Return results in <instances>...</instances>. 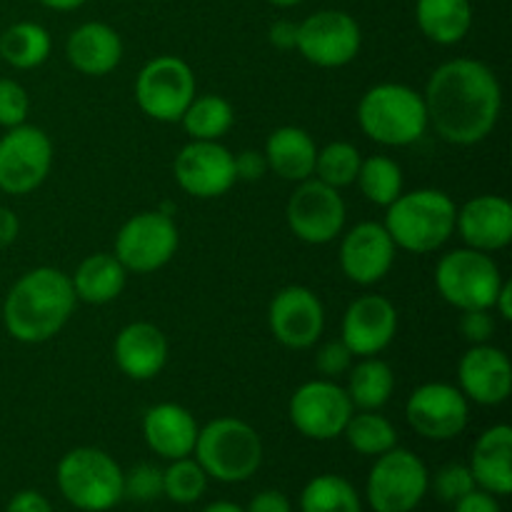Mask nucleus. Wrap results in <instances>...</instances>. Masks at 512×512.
Listing matches in <instances>:
<instances>
[{
  "label": "nucleus",
  "instance_id": "f257e3e1",
  "mask_svg": "<svg viewBox=\"0 0 512 512\" xmlns=\"http://www.w3.org/2000/svg\"><path fill=\"white\" fill-rule=\"evenodd\" d=\"M428 125L450 145H478L503 113V88L483 60L453 58L438 65L425 85Z\"/></svg>",
  "mask_w": 512,
  "mask_h": 512
},
{
  "label": "nucleus",
  "instance_id": "f03ea898",
  "mask_svg": "<svg viewBox=\"0 0 512 512\" xmlns=\"http://www.w3.org/2000/svg\"><path fill=\"white\" fill-rule=\"evenodd\" d=\"M75 290L70 275L58 268H35L20 275L3 303V325L18 343H45L55 338L73 315Z\"/></svg>",
  "mask_w": 512,
  "mask_h": 512
},
{
  "label": "nucleus",
  "instance_id": "7ed1b4c3",
  "mask_svg": "<svg viewBox=\"0 0 512 512\" xmlns=\"http://www.w3.org/2000/svg\"><path fill=\"white\" fill-rule=\"evenodd\" d=\"M385 213V230L393 238L395 248L425 255L443 248L455 233L458 205L448 193L435 188L400 193Z\"/></svg>",
  "mask_w": 512,
  "mask_h": 512
},
{
  "label": "nucleus",
  "instance_id": "20e7f679",
  "mask_svg": "<svg viewBox=\"0 0 512 512\" xmlns=\"http://www.w3.org/2000/svg\"><path fill=\"white\" fill-rule=\"evenodd\" d=\"M358 125L373 143L405 148L428 133L423 93L403 83H378L358 103Z\"/></svg>",
  "mask_w": 512,
  "mask_h": 512
},
{
  "label": "nucleus",
  "instance_id": "39448f33",
  "mask_svg": "<svg viewBox=\"0 0 512 512\" xmlns=\"http://www.w3.org/2000/svg\"><path fill=\"white\" fill-rule=\"evenodd\" d=\"M193 455L208 478L245 483L263 463V440L245 420L215 418L198 430Z\"/></svg>",
  "mask_w": 512,
  "mask_h": 512
},
{
  "label": "nucleus",
  "instance_id": "423d86ee",
  "mask_svg": "<svg viewBox=\"0 0 512 512\" xmlns=\"http://www.w3.org/2000/svg\"><path fill=\"white\" fill-rule=\"evenodd\" d=\"M58 490L73 508L108 512L123 500V468L98 448H73L55 470Z\"/></svg>",
  "mask_w": 512,
  "mask_h": 512
},
{
  "label": "nucleus",
  "instance_id": "0eeeda50",
  "mask_svg": "<svg viewBox=\"0 0 512 512\" xmlns=\"http://www.w3.org/2000/svg\"><path fill=\"white\" fill-rule=\"evenodd\" d=\"M503 285L498 263L490 253L458 248L443 255L435 268V288L448 305L463 310H493L495 295Z\"/></svg>",
  "mask_w": 512,
  "mask_h": 512
},
{
  "label": "nucleus",
  "instance_id": "6e6552de",
  "mask_svg": "<svg viewBox=\"0 0 512 512\" xmlns=\"http://www.w3.org/2000/svg\"><path fill=\"white\" fill-rule=\"evenodd\" d=\"M430 488V473L423 460L410 450L395 445L378 455L368 475L370 508L375 512H413L423 503Z\"/></svg>",
  "mask_w": 512,
  "mask_h": 512
},
{
  "label": "nucleus",
  "instance_id": "1a4fd4ad",
  "mask_svg": "<svg viewBox=\"0 0 512 512\" xmlns=\"http://www.w3.org/2000/svg\"><path fill=\"white\" fill-rule=\"evenodd\" d=\"M193 98L195 73L178 55H158L148 60L135 78L138 108L158 123H180Z\"/></svg>",
  "mask_w": 512,
  "mask_h": 512
},
{
  "label": "nucleus",
  "instance_id": "9d476101",
  "mask_svg": "<svg viewBox=\"0 0 512 512\" xmlns=\"http://www.w3.org/2000/svg\"><path fill=\"white\" fill-rule=\"evenodd\" d=\"M178 225L163 210H143L120 225L115 235V258L128 273H155L178 253Z\"/></svg>",
  "mask_w": 512,
  "mask_h": 512
},
{
  "label": "nucleus",
  "instance_id": "9b49d317",
  "mask_svg": "<svg viewBox=\"0 0 512 512\" xmlns=\"http://www.w3.org/2000/svg\"><path fill=\"white\" fill-rule=\"evenodd\" d=\"M53 165V143L38 125H15L0 138V190L28 195L43 185Z\"/></svg>",
  "mask_w": 512,
  "mask_h": 512
},
{
  "label": "nucleus",
  "instance_id": "f8f14e48",
  "mask_svg": "<svg viewBox=\"0 0 512 512\" xmlns=\"http://www.w3.org/2000/svg\"><path fill=\"white\" fill-rule=\"evenodd\" d=\"M363 45L358 20L345 10H318L298 23L295 50L318 68H343L353 63Z\"/></svg>",
  "mask_w": 512,
  "mask_h": 512
},
{
  "label": "nucleus",
  "instance_id": "ddd939ff",
  "mask_svg": "<svg viewBox=\"0 0 512 512\" xmlns=\"http://www.w3.org/2000/svg\"><path fill=\"white\" fill-rule=\"evenodd\" d=\"M288 228L308 245L333 243L345 228V200L340 190L323 180L308 178L298 183L285 208Z\"/></svg>",
  "mask_w": 512,
  "mask_h": 512
},
{
  "label": "nucleus",
  "instance_id": "4468645a",
  "mask_svg": "<svg viewBox=\"0 0 512 512\" xmlns=\"http://www.w3.org/2000/svg\"><path fill=\"white\" fill-rule=\"evenodd\" d=\"M353 415L345 388L333 380H308L290 398V423L310 440H335Z\"/></svg>",
  "mask_w": 512,
  "mask_h": 512
},
{
  "label": "nucleus",
  "instance_id": "2eb2a0df",
  "mask_svg": "<svg viewBox=\"0 0 512 512\" xmlns=\"http://www.w3.org/2000/svg\"><path fill=\"white\" fill-rule=\"evenodd\" d=\"M405 418L420 438L453 440L468 428L470 403L455 385L425 383L405 403Z\"/></svg>",
  "mask_w": 512,
  "mask_h": 512
},
{
  "label": "nucleus",
  "instance_id": "dca6fc26",
  "mask_svg": "<svg viewBox=\"0 0 512 512\" xmlns=\"http://www.w3.org/2000/svg\"><path fill=\"white\" fill-rule=\"evenodd\" d=\"M173 175L180 188L200 200L220 198L235 180L233 153L220 140H190L175 155Z\"/></svg>",
  "mask_w": 512,
  "mask_h": 512
},
{
  "label": "nucleus",
  "instance_id": "f3484780",
  "mask_svg": "<svg viewBox=\"0 0 512 512\" xmlns=\"http://www.w3.org/2000/svg\"><path fill=\"white\" fill-rule=\"evenodd\" d=\"M268 325L273 338L290 350H308L325 330V308L305 285H288L270 300Z\"/></svg>",
  "mask_w": 512,
  "mask_h": 512
},
{
  "label": "nucleus",
  "instance_id": "a211bd4d",
  "mask_svg": "<svg viewBox=\"0 0 512 512\" xmlns=\"http://www.w3.org/2000/svg\"><path fill=\"white\" fill-rule=\"evenodd\" d=\"M398 333V308L385 295H360L343 315L340 340L358 358H373L393 343Z\"/></svg>",
  "mask_w": 512,
  "mask_h": 512
},
{
  "label": "nucleus",
  "instance_id": "6ab92c4d",
  "mask_svg": "<svg viewBox=\"0 0 512 512\" xmlns=\"http://www.w3.org/2000/svg\"><path fill=\"white\" fill-rule=\"evenodd\" d=\"M395 243L383 223L365 220L350 228L340 243V268L358 285H375L395 263Z\"/></svg>",
  "mask_w": 512,
  "mask_h": 512
},
{
  "label": "nucleus",
  "instance_id": "aec40b11",
  "mask_svg": "<svg viewBox=\"0 0 512 512\" xmlns=\"http://www.w3.org/2000/svg\"><path fill=\"white\" fill-rule=\"evenodd\" d=\"M460 393L468 403L500 405L510 398L512 363L495 345H470L458 363Z\"/></svg>",
  "mask_w": 512,
  "mask_h": 512
},
{
  "label": "nucleus",
  "instance_id": "412c9836",
  "mask_svg": "<svg viewBox=\"0 0 512 512\" xmlns=\"http://www.w3.org/2000/svg\"><path fill=\"white\" fill-rule=\"evenodd\" d=\"M455 230L465 248L495 253L508 248L512 240V205L503 195H478L458 208Z\"/></svg>",
  "mask_w": 512,
  "mask_h": 512
},
{
  "label": "nucleus",
  "instance_id": "4be33fe9",
  "mask_svg": "<svg viewBox=\"0 0 512 512\" xmlns=\"http://www.w3.org/2000/svg\"><path fill=\"white\" fill-rule=\"evenodd\" d=\"M113 358L130 380H153L168 363V338L153 323H130L115 335Z\"/></svg>",
  "mask_w": 512,
  "mask_h": 512
},
{
  "label": "nucleus",
  "instance_id": "5701e85b",
  "mask_svg": "<svg viewBox=\"0 0 512 512\" xmlns=\"http://www.w3.org/2000/svg\"><path fill=\"white\" fill-rule=\"evenodd\" d=\"M198 420L178 403H158L143 415V438L158 458H188L198 440Z\"/></svg>",
  "mask_w": 512,
  "mask_h": 512
},
{
  "label": "nucleus",
  "instance_id": "b1692460",
  "mask_svg": "<svg viewBox=\"0 0 512 512\" xmlns=\"http://www.w3.org/2000/svg\"><path fill=\"white\" fill-rule=\"evenodd\" d=\"M65 58L78 73L103 78L123 60V40L118 30L100 20L78 25L65 40Z\"/></svg>",
  "mask_w": 512,
  "mask_h": 512
},
{
  "label": "nucleus",
  "instance_id": "393cba45",
  "mask_svg": "<svg viewBox=\"0 0 512 512\" xmlns=\"http://www.w3.org/2000/svg\"><path fill=\"white\" fill-rule=\"evenodd\" d=\"M470 473L475 485L495 498L512 493V428L500 423L485 430L470 453Z\"/></svg>",
  "mask_w": 512,
  "mask_h": 512
},
{
  "label": "nucleus",
  "instance_id": "a878e982",
  "mask_svg": "<svg viewBox=\"0 0 512 512\" xmlns=\"http://www.w3.org/2000/svg\"><path fill=\"white\" fill-rule=\"evenodd\" d=\"M263 155L268 160V170H273L278 178L288 183H303L315 173L318 145L308 130L283 125L268 135Z\"/></svg>",
  "mask_w": 512,
  "mask_h": 512
},
{
  "label": "nucleus",
  "instance_id": "bb28decb",
  "mask_svg": "<svg viewBox=\"0 0 512 512\" xmlns=\"http://www.w3.org/2000/svg\"><path fill=\"white\" fill-rule=\"evenodd\" d=\"M125 278L128 270L113 253H95L78 265L70 283L78 300L88 305H105L123 293Z\"/></svg>",
  "mask_w": 512,
  "mask_h": 512
},
{
  "label": "nucleus",
  "instance_id": "cd10ccee",
  "mask_svg": "<svg viewBox=\"0 0 512 512\" xmlns=\"http://www.w3.org/2000/svg\"><path fill=\"white\" fill-rule=\"evenodd\" d=\"M415 20L420 33L438 45H455L473 28L470 0H418Z\"/></svg>",
  "mask_w": 512,
  "mask_h": 512
},
{
  "label": "nucleus",
  "instance_id": "c85d7f7f",
  "mask_svg": "<svg viewBox=\"0 0 512 512\" xmlns=\"http://www.w3.org/2000/svg\"><path fill=\"white\" fill-rule=\"evenodd\" d=\"M395 390V375L385 360L380 358H360L358 365H350L348 370V393L350 403L358 410H380L390 400Z\"/></svg>",
  "mask_w": 512,
  "mask_h": 512
},
{
  "label": "nucleus",
  "instance_id": "c756f323",
  "mask_svg": "<svg viewBox=\"0 0 512 512\" xmlns=\"http://www.w3.org/2000/svg\"><path fill=\"white\" fill-rule=\"evenodd\" d=\"M50 33L40 23L20 20L0 33V60L18 70H33L50 55Z\"/></svg>",
  "mask_w": 512,
  "mask_h": 512
},
{
  "label": "nucleus",
  "instance_id": "7c9ffc66",
  "mask_svg": "<svg viewBox=\"0 0 512 512\" xmlns=\"http://www.w3.org/2000/svg\"><path fill=\"white\" fill-rule=\"evenodd\" d=\"M235 110L223 95H195L193 103L185 108L183 123L190 140H220L233 128Z\"/></svg>",
  "mask_w": 512,
  "mask_h": 512
},
{
  "label": "nucleus",
  "instance_id": "2f4dec72",
  "mask_svg": "<svg viewBox=\"0 0 512 512\" xmlns=\"http://www.w3.org/2000/svg\"><path fill=\"white\" fill-rule=\"evenodd\" d=\"M343 435L355 453L368 455V458H378L398 445V430L378 410H360L350 415Z\"/></svg>",
  "mask_w": 512,
  "mask_h": 512
},
{
  "label": "nucleus",
  "instance_id": "473e14b6",
  "mask_svg": "<svg viewBox=\"0 0 512 512\" xmlns=\"http://www.w3.org/2000/svg\"><path fill=\"white\" fill-rule=\"evenodd\" d=\"M300 512H363V503L350 480L325 473L303 488Z\"/></svg>",
  "mask_w": 512,
  "mask_h": 512
},
{
  "label": "nucleus",
  "instance_id": "72a5a7b5",
  "mask_svg": "<svg viewBox=\"0 0 512 512\" xmlns=\"http://www.w3.org/2000/svg\"><path fill=\"white\" fill-rule=\"evenodd\" d=\"M355 183H358L365 200L380 205V208H388L403 193V170L388 155H370L360 163Z\"/></svg>",
  "mask_w": 512,
  "mask_h": 512
},
{
  "label": "nucleus",
  "instance_id": "f704fd0d",
  "mask_svg": "<svg viewBox=\"0 0 512 512\" xmlns=\"http://www.w3.org/2000/svg\"><path fill=\"white\" fill-rule=\"evenodd\" d=\"M360 163H363V155H360V150L353 143L333 140L325 148H318L313 178L323 180L325 185H330L335 190L348 188L358 178Z\"/></svg>",
  "mask_w": 512,
  "mask_h": 512
},
{
  "label": "nucleus",
  "instance_id": "c9c22d12",
  "mask_svg": "<svg viewBox=\"0 0 512 512\" xmlns=\"http://www.w3.org/2000/svg\"><path fill=\"white\" fill-rule=\"evenodd\" d=\"M208 490V473L200 468L198 460L178 458L170 460L163 470V495L178 505H193Z\"/></svg>",
  "mask_w": 512,
  "mask_h": 512
},
{
  "label": "nucleus",
  "instance_id": "e433bc0d",
  "mask_svg": "<svg viewBox=\"0 0 512 512\" xmlns=\"http://www.w3.org/2000/svg\"><path fill=\"white\" fill-rule=\"evenodd\" d=\"M163 495V470L153 463H138L123 473V498L135 503H153Z\"/></svg>",
  "mask_w": 512,
  "mask_h": 512
},
{
  "label": "nucleus",
  "instance_id": "4c0bfd02",
  "mask_svg": "<svg viewBox=\"0 0 512 512\" xmlns=\"http://www.w3.org/2000/svg\"><path fill=\"white\" fill-rule=\"evenodd\" d=\"M475 488H478V485H475L473 473H470L468 465L463 463L443 465L433 478V493L438 495V500H443V503L448 505H455L460 498L473 493Z\"/></svg>",
  "mask_w": 512,
  "mask_h": 512
},
{
  "label": "nucleus",
  "instance_id": "58836bf2",
  "mask_svg": "<svg viewBox=\"0 0 512 512\" xmlns=\"http://www.w3.org/2000/svg\"><path fill=\"white\" fill-rule=\"evenodd\" d=\"M28 90L13 78H0V128H15L28 120Z\"/></svg>",
  "mask_w": 512,
  "mask_h": 512
},
{
  "label": "nucleus",
  "instance_id": "ea45409f",
  "mask_svg": "<svg viewBox=\"0 0 512 512\" xmlns=\"http://www.w3.org/2000/svg\"><path fill=\"white\" fill-rule=\"evenodd\" d=\"M353 358L355 355L350 353L348 345H345L343 340H330V343H325L323 348L318 350L315 368H318V373L323 375L325 380H333L338 378V375L348 373L350 365H353Z\"/></svg>",
  "mask_w": 512,
  "mask_h": 512
},
{
  "label": "nucleus",
  "instance_id": "a19ab883",
  "mask_svg": "<svg viewBox=\"0 0 512 512\" xmlns=\"http://www.w3.org/2000/svg\"><path fill=\"white\" fill-rule=\"evenodd\" d=\"M460 333L470 345L488 343L495 333V318L490 315V310H463Z\"/></svg>",
  "mask_w": 512,
  "mask_h": 512
},
{
  "label": "nucleus",
  "instance_id": "79ce46f5",
  "mask_svg": "<svg viewBox=\"0 0 512 512\" xmlns=\"http://www.w3.org/2000/svg\"><path fill=\"white\" fill-rule=\"evenodd\" d=\"M235 165V180H245V183H255L268 173V160L260 150H240L233 155Z\"/></svg>",
  "mask_w": 512,
  "mask_h": 512
},
{
  "label": "nucleus",
  "instance_id": "37998d69",
  "mask_svg": "<svg viewBox=\"0 0 512 512\" xmlns=\"http://www.w3.org/2000/svg\"><path fill=\"white\" fill-rule=\"evenodd\" d=\"M245 512H293L288 495H283L280 490H260L253 500L248 503Z\"/></svg>",
  "mask_w": 512,
  "mask_h": 512
},
{
  "label": "nucleus",
  "instance_id": "c03bdc74",
  "mask_svg": "<svg viewBox=\"0 0 512 512\" xmlns=\"http://www.w3.org/2000/svg\"><path fill=\"white\" fill-rule=\"evenodd\" d=\"M5 512H53V505L38 490H20L10 498Z\"/></svg>",
  "mask_w": 512,
  "mask_h": 512
},
{
  "label": "nucleus",
  "instance_id": "a18cd8bd",
  "mask_svg": "<svg viewBox=\"0 0 512 512\" xmlns=\"http://www.w3.org/2000/svg\"><path fill=\"white\" fill-rule=\"evenodd\" d=\"M453 512H503L495 495L485 493V490L475 488L473 493H468L465 498H460L453 505Z\"/></svg>",
  "mask_w": 512,
  "mask_h": 512
},
{
  "label": "nucleus",
  "instance_id": "49530a36",
  "mask_svg": "<svg viewBox=\"0 0 512 512\" xmlns=\"http://www.w3.org/2000/svg\"><path fill=\"white\" fill-rule=\"evenodd\" d=\"M270 45L278 50H293L298 43V23L293 20H275L268 30Z\"/></svg>",
  "mask_w": 512,
  "mask_h": 512
},
{
  "label": "nucleus",
  "instance_id": "de8ad7c7",
  "mask_svg": "<svg viewBox=\"0 0 512 512\" xmlns=\"http://www.w3.org/2000/svg\"><path fill=\"white\" fill-rule=\"evenodd\" d=\"M18 233H20L18 215H15L10 208H3V205H0V250L13 245L15 238H18Z\"/></svg>",
  "mask_w": 512,
  "mask_h": 512
},
{
  "label": "nucleus",
  "instance_id": "09e8293b",
  "mask_svg": "<svg viewBox=\"0 0 512 512\" xmlns=\"http://www.w3.org/2000/svg\"><path fill=\"white\" fill-rule=\"evenodd\" d=\"M493 310L503 320H512V283L510 280H503V285H500L498 295H495Z\"/></svg>",
  "mask_w": 512,
  "mask_h": 512
},
{
  "label": "nucleus",
  "instance_id": "8fccbe9b",
  "mask_svg": "<svg viewBox=\"0 0 512 512\" xmlns=\"http://www.w3.org/2000/svg\"><path fill=\"white\" fill-rule=\"evenodd\" d=\"M38 3L45 5V8H50V10H60V13H65V10L80 8V5H85L88 0H38Z\"/></svg>",
  "mask_w": 512,
  "mask_h": 512
},
{
  "label": "nucleus",
  "instance_id": "3c124183",
  "mask_svg": "<svg viewBox=\"0 0 512 512\" xmlns=\"http://www.w3.org/2000/svg\"><path fill=\"white\" fill-rule=\"evenodd\" d=\"M203 512H245V510L240 508V505H235V503H228V500H220V503H213V505H208V508H205Z\"/></svg>",
  "mask_w": 512,
  "mask_h": 512
},
{
  "label": "nucleus",
  "instance_id": "603ef678",
  "mask_svg": "<svg viewBox=\"0 0 512 512\" xmlns=\"http://www.w3.org/2000/svg\"><path fill=\"white\" fill-rule=\"evenodd\" d=\"M270 5H275V8H295V5H300L303 0H268Z\"/></svg>",
  "mask_w": 512,
  "mask_h": 512
}]
</instances>
